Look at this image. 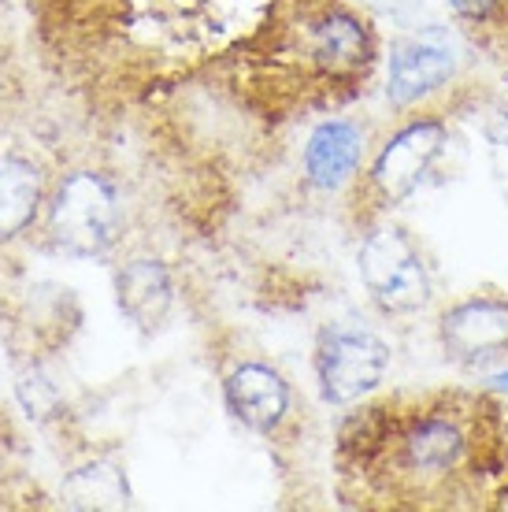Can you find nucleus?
I'll list each match as a JSON object with an SVG mask.
<instances>
[{
    "instance_id": "12",
    "label": "nucleus",
    "mask_w": 508,
    "mask_h": 512,
    "mask_svg": "<svg viewBox=\"0 0 508 512\" xmlns=\"http://www.w3.org/2000/svg\"><path fill=\"white\" fill-rule=\"evenodd\" d=\"M316 60L331 71H353L371 56L368 30L356 23L353 15H331L327 23H319L316 30Z\"/></svg>"
},
{
    "instance_id": "3",
    "label": "nucleus",
    "mask_w": 508,
    "mask_h": 512,
    "mask_svg": "<svg viewBox=\"0 0 508 512\" xmlns=\"http://www.w3.org/2000/svg\"><path fill=\"white\" fill-rule=\"evenodd\" d=\"M319 386L334 405H349L371 394L390 368V349L382 338L356 327H334L319 342Z\"/></svg>"
},
{
    "instance_id": "6",
    "label": "nucleus",
    "mask_w": 508,
    "mask_h": 512,
    "mask_svg": "<svg viewBox=\"0 0 508 512\" xmlns=\"http://www.w3.org/2000/svg\"><path fill=\"white\" fill-rule=\"evenodd\" d=\"M453 75V52L442 41L431 38H412L405 45H397L390 56V101L394 104H412L445 86Z\"/></svg>"
},
{
    "instance_id": "1",
    "label": "nucleus",
    "mask_w": 508,
    "mask_h": 512,
    "mask_svg": "<svg viewBox=\"0 0 508 512\" xmlns=\"http://www.w3.org/2000/svg\"><path fill=\"white\" fill-rule=\"evenodd\" d=\"M115 231H119V205L112 182L89 171L71 175L52 205V238L67 253L97 256L115 242Z\"/></svg>"
},
{
    "instance_id": "11",
    "label": "nucleus",
    "mask_w": 508,
    "mask_h": 512,
    "mask_svg": "<svg viewBox=\"0 0 508 512\" xmlns=\"http://www.w3.org/2000/svg\"><path fill=\"white\" fill-rule=\"evenodd\" d=\"M41 197L38 171L19 156H0V238H12L34 219Z\"/></svg>"
},
{
    "instance_id": "8",
    "label": "nucleus",
    "mask_w": 508,
    "mask_h": 512,
    "mask_svg": "<svg viewBox=\"0 0 508 512\" xmlns=\"http://www.w3.org/2000/svg\"><path fill=\"white\" fill-rule=\"evenodd\" d=\"M360 153H364V138H360V130L353 123H342V119L323 123L308 138V149H305L308 179L316 182V186H323V190H334V186L349 182V175L360 164Z\"/></svg>"
},
{
    "instance_id": "7",
    "label": "nucleus",
    "mask_w": 508,
    "mask_h": 512,
    "mask_svg": "<svg viewBox=\"0 0 508 512\" xmlns=\"http://www.w3.org/2000/svg\"><path fill=\"white\" fill-rule=\"evenodd\" d=\"M227 405L245 427L271 431V427L286 416L290 390H286V383H282L271 368H264V364H242V368L227 379Z\"/></svg>"
},
{
    "instance_id": "15",
    "label": "nucleus",
    "mask_w": 508,
    "mask_h": 512,
    "mask_svg": "<svg viewBox=\"0 0 508 512\" xmlns=\"http://www.w3.org/2000/svg\"><path fill=\"white\" fill-rule=\"evenodd\" d=\"M19 397H23V405L30 409V416H49V409L56 405V390L41 375H26L23 383H19Z\"/></svg>"
},
{
    "instance_id": "2",
    "label": "nucleus",
    "mask_w": 508,
    "mask_h": 512,
    "mask_svg": "<svg viewBox=\"0 0 508 512\" xmlns=\"http://www.w3.org/2000/svg\"><path fill=\"white\" fill-rule=\"evenodd\" d=\"M360 279L386 312H412L431 297V279L420 253L394 227L368 234V242L360 245Z\"/></svg>"
},
{
    "instance_id": "17",
    "label": "nucleus",
    "mask_w": 508,
    "mask_h": 512,
    "mask_svg": "<svg viewBox=\"0 0 508 512\" xmlns=\"http://www.w3.org/2000/svg\"><path fill=\"white\" fill-rule=\"evenodd\" d=\"M494 386H497V390H508V372H505V375H497Z\"/></svg>"
},
{
    "instance_id": "16",
    "label": "nucleus",
    "mask_w": 508,
    "mask_h": 512,
    "mask_svg": "<svg viewBox=\"0 0 508 512\" xmlns=\"http://www.w3.org/2000/svg\"><path fill=\"white\" fill-rule=\"evenodd\" d=\"M453 4V12H460L464 19H486V15L494 12L497 0H449Z\"/></svg>"
},
{
    "instance_id": "9",
    "label": "nucleus",
    "mask_w": 508,
    "mask_h": 512,
    "mask_svg": "<svg viewBox=\"0 0 508 512\" xmlns=\"http://www.w3.org/2000/svg\"><path fill=\"white\" fill-rule=\"evenodd\" d=\"M119 308L130 323H138L141 331H153L156 323L171 308V275L156 260H134L119 271Z\"/></svg>"
},
{
    "instance_id": "4",
    "label": "nucleus",
    "mask_w": 508,
    "mask_h": 512,
    "mask_svg": "<svg viewBox=\"0 0 508 512\" xmlns=\"http://www.w3.org/2000/svg\"><path fill=\"white\" fill-rule=\"evenodd\" d=\"M445 145V127L434 119L412 123V127L397 130L390 145L375 160V186H379L390 201H405L408 193H416L431 164L438 160Z\"/></svg>"
},
{
    "instance_id": "14",
    "label": "nucleus",
    "mask_w": 508,
    "mask_h": 512,
    "mask_svg": "<svg viewBox=\"0 0 508 512\" xmlns=\"http://www.w3.org/2000/svg\"><path fill=\"white\" fill-rule=\"evenodd\" d=\"M386 409H364L349 416L342 427V449L356 453V457H368L371 449H379L386 442Z\"/></svg>"
},
{
    "instance_id": "5",
    "label": "nucleus",
    "mask_w": 508,
    "mask_h": 512,
    "mask_svg": "<svg viewBox=\"0 0 508 512\" xmlns=\"http://www.w3.org/2000/svg\"><path fill=\"white\" fill-rule=\"evenodd\" d=\"M442 342L460 364H483L508 349V305L501 301H468L445 312Z\"/></svg>"
},
{
    "instance_id": "10",
    "label": "nucleus",
    "mask_w": 508,
    "mask_h": 512,
    "mask_svg": "<svg viewBox=\"0 0 508 512\" xmlns=\"http://www.w3.org/2000/svg\"><path fill=\"white\" fill-rule=\"evenodd\" d=\"M464 453V435L449 420H416L405 435V461L416 472H449Z\"/></svg>"
},
{
    "instance_id": "13",
    "label": "nucleus",
    "mask_w": 508,
    "mask_h": 512,
    "mask_svg": "<svg viewBox=\"0 0 508 512\" xmlns=\"http://www.w3.org/2000/svg\"><path fill=\"white\" fill-rule=\"evenodd\" d=\"M64 501L71 509H119L130 501V490L115 464H86L67 475Z\"/></svg>"
}]
</instances>
